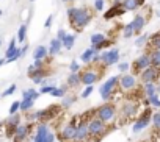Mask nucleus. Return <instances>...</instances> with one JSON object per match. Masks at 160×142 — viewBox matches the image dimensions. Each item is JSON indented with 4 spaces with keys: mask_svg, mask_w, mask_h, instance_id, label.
I'll return each mask as SVG.
<instances>
[{
    "mask_svg": "<svg viewBox=\"0 0 160 142\" xmlns=\"http://www.w3.org/2000/svg\"><path fill=\"white\" fill-rule=\"evenodd\" d=\"M96 116H98L102 122L108 123V122L115 120V117H116V106H115L113 103H104V105H101V106L96 109Z\"/></svg>",
    "mask_w": 160,
    "mask_h": 142,
    "instance_id": "39448f33",
    "label": "nucleus"
},
{
    "mask_svg": "<svg viewBox=\"0 0 160 142\" xmlns=\"http://www.w3.org/2000/svg\"><path fill=\"white\" fill-rule=\"evenodd\" d=\"M88 131H90V139H99L107 133V123L102 122L98 116L91 117L88 120Z\"/></svg>",
    "mask_w": 160,
    "mask_h": 142,
    "instance_id": "f03ea898",
    "label": "nucleus"
},
{
    "mask_svg": "<svg viewBox=\"0 0 160 142\" xmlns=\"http://www.w3.org/2000/svg\"><path fill=\"white\" fill-rule=\"evenodd\" d=\"M152 123H154V126L157 128V130H160V111L158 112H154L152 114Z\"/></svg>",
    "mask_w": 160,
    "mask_h": 142,
    "instance_id": "e433bc0d",
    "label": "nucleus"
},
{
    "mask_svg": "<svg viewBox=\"0 0 160 142\" xmlns=\"http://www.w3.org/2000/svg\"><path fill=\"white\" fill-rule=\"evenodd\" d=\"M25 38H27V24L21 25V27H19V31H18V41H19V42H24Z\"/></svg>",
    "mask_w": 160,
    "mask_h": 142,
    "instance_id": "7c9ffc66",
    "label": "nucleus"
},
{
    "mask_svg": "<svg viewBox=\"0 0 160 142\" xmlns=\"http://www.w3.org/2000/svg\"><path fill=\"white\" fill-rule=\"evenodd\" d=\"M30 130H32V125H18L14 134H13V142H25L28 134H30Z\"/></svg>",
    "mask_w": 160,
    "mask_h": 142,
    "instance_id": "ddd939ff",
    "label": "nucleus"
},
{
    "mask_svg": "<svg viewBox=\"0 0 160 142\" xmlns=\"http://www.w3.org/2000/svg\"><path fill=\"white\" fill-rule=\"evenodd\" d=\"M46 75H47L46 67H42V69H36L33 64L28 67V77H30V78H32V81H33V83H36V85H41Z\"/></svg>",
    "mask_w": 160,
    "mask_h": 142,
    "instance_id": "f8f14e48",
    "label": "nucleus"
},
{
    "mask_svg": "<svg viewBox=\"0 0 160 142\" xmlns=\"http://www.w3.org/2000/svg\"><path fill=\"white\" fill-rule=\"evenodd\" d=\"M118 85L121 86V89H122L124 92H127V91L135 89V86H137V78H135V75L124 74V75L119 77V83H118Z\"/></svg>",
    "mask_w": 160,
    "mask_h": 142,
    "instance_id": "1a4fd4ad",
    "label": "nucleus"
},
{
    "mask_svg": "<svg viewBox=\"0 0 160 142\" xmlns=\"http://www.w3.org/2000/svg\"><path fill=\"white\" fill-rule=\"evenodd\" d=\"M21 109V102H13V105L10 106V114H16Z\"/></svg>",
    "mask_w": 160,
    "mask_h": 142,
    "instance_id": "79ce46f5",
    "label": "nucleus"
},
{
    "mask_svg": "<svg viewBox=\"0 0 160 142\" xmlns=\"http://www.w3.org/2000/svg\"><path fill=\"white\" fill-rule=\"evenodd\" d=\"M30 2H35V0H30Z\"/></svg>",
    "mask_w": 160,
    "mask_h": 142,
    "instance_id": "bf43d9fd",
    "label": "nucleus"
},
{
    "mask_svg": "<svg viewBox=\"0 0 160 142\" xmlns=\"http://www.w3.org/2000/svg\"><path fill=\"white\" fill-rule=\"evenodd\" d=\"M118 83H119V77H110L107 81H104V83L101 85V88H99V94H101L102 100L108 102V100L113 97Z\"/></svg>",
    "mask_w": 160,
    "mask_h": 142,
    "instance_id": "20e7f679",
    "label": "nucleus"
},
{
    "mask_svg": "<svg viewBox=\"0 0 160 142\" xmlns=\"http://www.w3.org/2000/svg\"><path fill=\"white\" fill-rule=\"evenodd\" d=\"M152 48H160V31L149 36V41L146 44V52H149Z\"/></svg>",
    "mask_w": 160,
    "mask_h": 142,
    "instance_id": "6ab92c4d",
    "label": "nucleus"
},
{
    "mask_svg": "<svg viewBox=\"0 0 160 142\" xmlns=\"http://www.w3.org/2000/svg\"><path fill=\"white\" fill-rule=\"evenodd\" d=\"M66 34H68V33H66V30H63V28H60V30L57 31V38H58L60 41H63V39L66 38Z\"/></svg>",
    "mask_w": 160,
    "mask_h": 142,
    "instance_id": "a18cd8bd",
    "label": "nucleus"
},
{
    "mask_svg": "<svg viewBox=\"0 0 160 142\" xmlns=\"http://www.w3.org/2000/svg\"><path fill=\"white\" fill-rule=\"evenodd\" d=\"M28 50V44H25L24 47H21V52H22V55H25V52Z\"/></svg>",
    "mask_w": 160,
    "mask_h": 142,
    "instance_id": "09e8293b",
    "label": "nucleus"
},
{
    "mask_svg": "<svg viewBox=\"0 0 160 142\" xmlns=\"http://www.w3.org/2000/svg\"><path fill=\"white\" fill-rule=\"evenodd\" d=\"M148 41H149V34H140L138 39H135V45L137 47H143V45L148 44Z\"/></svg>",
    "mask_w": 160,
    "mask_h": 142,
    "instance_id": "473e14b6",
    "label": "nucleus"
},
{
    "mask_svg": "<svg viewBox=\"0 0 160 142\" xmlns=\"http://www.w3.org/2000/svg\"><path fill=\"white\" fill-rule=\"evenodd\" d=\"M157 94H160V86H157Z\"/></svg>",
    "mask_w": 160,
    "mask_h": 142,
    "instance_id": "5fc2aeb1",
    "label": "nucleus"
},
{
    "mask_svg": "<svg viewBox=\"0 0 160 142\" xmlns=\"http://www.w3.org/2000/svg\"><path fill=\"white\" fill-rule=\"evenodd\" d=\"M158 78H160V69H157L154 66H149L140 74V80L143 83H155Z\"/></svg>",
    "mask_w": 160,
    "mask_h": 142,
    "instance_id": "0eeeda50",
    "label": "nucleus"
},
{
    "mask_svg": "<svg viewBox=\"0 0 160 142\" xmlns=\"http://www.w3.org/2000/svg\"><path fill=\"white\" fill-rule=\"evenodd\" d=\"M50 95H52V97H57V98L64 97V95H66V88H63V86H61V88H55Z\"/></svg>",
    "mask_w": 160,
    "mask_h": 142,
    "instance_id": "72a5a7b5",
    "label": "nucleus"
},
{
    "mask_svg": "<svg viewBox=\"0 0 160 142\" xmlns=\"http://www.w3.org/2000/svg\"><path fill=\"white\" fill-rule=\"evenodd\" d=\"M148 102H149L152 106H155V108H160V98H158V95H157V94H154L152 97H149V98H148Z\"/></svg>",
    "mask_w": 160,
    "mask_h": 142,
    "instance_id": "c9c22d12",
    "label": "nucleus"
},
{
    "mask_svg": "<svg viewBox=\"0 0 160 142\" xmlns=\"http://www.w3.org/2000/svg\"><path fill=\"white\" fill-rule=\"evenodd\" d=\"M104 39H105V34H104V33H94V34H91V38H90L91 45H96V44H99V42L104 41Z\"/></svg>",
    "mask_w": 160,
    "mask_h": 142,
    "instance_id": "2f4dec72",
    "label": "nucleus"
},
{
    "mask_svg": "<svg viewBox=\"0 0 160 142\" xmlns=\"http://www.w3.org/2000/svg\"><path fill=\"white\" fill-rule=\"evenodd\" d=\"M52 22H53V16L50 14L47 19H46V22H44V28H50V25H52Z\"/></svg>",
    "mask_w": 160,
    "mask_h": 142,
    "instance_id": "49530a36",
    "label": "nucleus"
},
{
    "mask_svg": "<svg viewBox=\"0 0 160 142\" xmlns=\"http://www.w3.org/2000/svg\"><path fill=\"white\" fill-rule=\"evenodd\" d=\"M102 75V70L99 69V64H91L88 69L80 72V78H82V85H94Z\"/></svg>",
    "mask_w": 160,
    "mask_h": 142,
    "instance_id": "7ed1b4c3",
    "label": "nucleus"
},
{
    "mask_svg": "<svg viewBox=\"0 0 160 142\" xmlns=\"http://www.w3.org/2000/svg\"><path fill=\"white\" fill-rule=\"evenodd\" d=\"M5 64V59H2V58H0V66H3Z\"/></svg>",
    "mask_w": 160,
    "mask_h": 142,
    "instance_id": "3c124183",
    "label": "nucleus"
},
{
    "mask_svg": "<svg viewBox=\"0 0 160 142\" xmlns=\"http://www.w3.org/2000/svg\"><path fill=\"white\" fill-rule=\"evenodd\" d=\"M137 112H138V105L133 103V102H126L122 105V108H121V116H122V119L126 122L130 120L132 117H135Z\"/></svg>",
    "mask_w": 160,
    "mask_h": 142,
    "instance_id": "9d476101",
    "label": "nucleus"
},
{
    "mask_svg": "<svg viewBox=\"0 0 160 142\" xmlns=\"http://www.w3.org/2000/svg\"><path fill=\"white\" fill-rule=\"evenodd\" d=\"M143 91H144L146 97L149 98V97H152L154 94H157V86H155V83H144Z\"/></svg>",
    "mask_w": 160,
    "mask_h": 142,
    "instance_id": "bb28decb",
    "label": "nucleus"
},
{
    "mask_svg": "<svg viewBox=\"0 0 160 142\" xmlns=\"http://www.w3.org/2000/svg\"><path fill=\"white\" fill-rule=\"evenodd\" d=\"M93 91H94V86H93V85H88V86L83 89V92H82V95H80V97H82V98H88V97L93 94Z\"/></svg>",
    "mask_w": 160,
    "mask_h": 142,
    "instance_id": "f704fd0d",
    "label": "nucleus"
},
{
    "mask_svg": "<svg viewBox=\"0 0 160 142\" xmlns=\"http://www.w3.org/2000/svg\"><path fill=\"white\" fill-rule=\"evenodd\" d=\"M135 34V31H133V27H132V24L129 22V24H126L124 25V28H122V36L126 38V39H129V38H132Z\"/></svg>",
    "mask_w": 160,
    "mask_h": 142,
    "instance_id": "c756f323",
    "label": "nucleus"
},
{
    "mask_svg": "<svg viewBox=\"0 0 160 142\" xmlns=\"http://www.w3.org/2000/svg\"><path fill=\"white\" fill-rule=\"evenodd\" d=\"M124 0H112V5H121Z\"/></svg>",
    "mask_w": 160,
    "mask_h": 142,
    "instance_id": "8fccbe9b",
    "label": "nucleus"
},
{
    "mask_svg": "<svg viewBox=\"0 0 160 142\" xmlns=\"http://www.w3.org/2000/svg\"><path fill=\"white\" fill-rule=\"evenodd\" d=\"M0 16H2V10H0Z\"/></svg>",
    "mask_w": 160,
    "mask_h": 142,
    "instance_id": "4d7b16f0",
    "label": "nucleus"
},
{
    "mask_svg": "<svg viewBox=\"0 0 160 142\" xmlns=\"http://www.w3.org/2000/svg\"><path fill=\"white\" fill-rule=\"evenodd\" d=\"M129 69H130V64H129V62H126V61H122V62H119V64H118V70H119V72H122V74H124V72H127Z\"/></svg>",
    "mask_w": 160,
    "mask_h": 142,
    "instance_id": "ea45409f",
    "label": "nucleus"
},
{
    "mask_svg": "<svg viewBox=\"0 0 160 142\" xmlns=\"http://www.w3.org/2000/svg\"><path fill=\"white\" fill-rule=\"evenodd\" d=\"M151 66V56H149V52H144V53H141L135 61H133V72H137V74H141L144 69H148Z\"/></svg>",
    "mask_w": 160,
    "mask_h": 142,
    "instance_id": "6e6552de",
    "label": "nucleus"
},
{
    "mask_svg": "<svg viewBox=\"0 0 160 142\" xmlns=\"http://www.w3.org/2000/svg\"><path fill=\"white\" fill-rule=\"evenodd\" d=\"M124 13H126V11H124V8H122L121 5H112V8L105 11L104 19H105V21H112V19H115V17L122 16Z\"/></svg>",
    "mask_w": 160,
    "mask_h": 142,
    "instance_id": "f3484780",
    "label": "nucleus"
},
{
    "mask_svg": "<svg viewBox=\"0 0 160 142\" xmlns=\"http://www.w3.org/2000/svg\"><path fill=\"white\" fill-rule=\"evenodd\" d=\"M105 7V0H94V11H102Z\"/></svg>",
    "mask_w": 160,
    "mask_h": 142,
    "instance_id": "4c0bfd02",
    "label": "nucleus"
},
{
    "mask_svg": "<svg viewBox=\"0 0 160 142\" xmlns=\"http://www.w3.org/2000/svg\"><path fill=\"white\" fill-rule=\"evenodd\" d=\"M115 42V39H112V38H105L104 41H101L99 44H96V45H91V48L94 50V52H102V50H105V48H108L112 44Z\"/></svg>",
    "mask_w": 160,
    "mask_h": 142,
    "instance_id": "412c9836",
    "label": "nucleus"
},
{
    "mask_svg": "<svg viewBox=\"0 0 160 142\" xmlns=\"http://www.w3.org/2000/svg\"><path fill=\"white\" fill-rule=\"evenodd\" d=\"M55 89V86L53 85H46V86H42L41 88V91H39V94H52V91Z\"/></svg>",
    "mask_w": 160,
    "mask_h": 142,
    "instance_id": "a19ab883",
    "label": "nucleus"
},
{
    "mask_svg": "<svg viewBox=\"0 0 160 142\" xmlns=\"http://www.w3.org/2000/svg\"><path fill=\"white\" fill-rule=\"evenodd\" d=\"M69 70H71V72H78V70H80V64L77 61H72L69 64Z\"/></svg>",
    "mask_w": 160,
    "mask_h": 142,
    "instance_id": "c03bdc74",
    "label": "nucleus"
},
{
    "mask_svg": "<svg viewBox=\"0 0 160 142\" xmlns=\"http://www.w3.org/2000/svg\"><path fill=\"white\" fill-rule=\"evenodd\" d=\"M0 45H2V38H0Z\"/></svg>",
    "mask_w": 160,
    "mask_h": 142,
    "instance_id": "6e6d98bb",
    "label": "nucleus"
},
{
    "mask_svg": "<svg viewBox=\"0 0 160 142\" xmlns=\"http://www.w3.org/2000/svg\"><path fill=\"white\" fill-rule=\"evenodd\" d=\"M119 61V50L118 48H108L104 53H101V62L104 67H110L113 64H118Z\"/></svg>",
    "mask_w": 160,
    "mask_h": 142,
    "instance_id": "423d86ee",
    "label": "nucleus"
},
{
    "mask_svg": "<svg viewBox=\"0 0 160 142\" xmlns=\"http://www.w3.org/2000/svg\"><path fill=\"white\" fill-rule=\"evenodd\" d=\"M39 97V92H36L35 89H25L22 92V98H30V100H36Z\"/></svg>",
    "mask_w": 160,
    "mask_h": 142,
    "instance_id": "c85d7f7f",
    "label": "nucleus"
},
{
    "mask_svg": "<svg viewBox=\"0 0 160 142\" xmlns=\"http://www.w3.org/2000/svg\"><path fill=\"white\" fill-rule=\"evenodd\" d=\"M61 48H63V44H61V41H60L58 38L50 39V44H49V47H47V50H49V55H50V56L58 55V53L61 52Z\"/></svg>",
    "mask_w": 160,
    "mask_h": 142,
    "instance_id": "a211bd4d",
    "label": "nucleus"
},
{
    "mask_svg": "<svg viewBox=\"0 0 160 142\" xmlns=\"http://www.w3.org/2000/svg\"><path fill=\"white\" fill-rule=\"evenodd\" d=\"M75 128H77V126L68 123V125L60 131V134H58L60 140H61V142H71V140H74V139H75Z\"/></svg>",
    "mask_w": 160,
    "mask_h": 142,
    "instance_id": "2eb2a0df",
    "label": "nucleus"
},
{
    "mask_svg": "<svg viewBox=\"0 0 160 142\" xmlns=\"http://www.w3.org/2000/svg\"><path fill=\"white\" fill-rule=\"evenodd\" d=\"M16 89H18V86H16V85H11V86H8V89H7L2 95H3V97H8V95L14 94V92H16Z\"/></svg>",
    "mask_w": 160,
    "mask_h": 142,
    "instance_id": "37998d69",
    "label": "nucleus"
},
{
    "mask_svg": "<svg viewBox=\"0 0 160 142\" xmlns=\"http://www.w3.org/2000/svg\"><path fill=\"white\" fill-rule=\"evenodd\" d=\"M93 56H94V50L90 47V48H87V50L82 53L80 59H82V62H85V64H91V59H93Z\"/></svg>",
    "mask_w": 160,
    "mask_h": 142,
    "instance_id": "a878e982",
    "label": "nucleus"
},
{
    "mask_svg": "<svg viewBox=\"0 0 160 142\" xmlns=\"http://www.w3.org/2000/svg\"><path fill=\"white\" fill-rule=\"evenodd\" d=\"M93 11L87 7H71L68 8V21H69V25L74 31L80 33L83 31L85 27L91 22L93 19Z\"/></svg>",
    "mask_w": 160,
    "mask_h": 142,
    "instance_id": "f257e3e1",
    "label": "nucleus"
},
{
    "mask_svg": "<svg viewBox=\"0 0 160 142\" xmlns=\"http://www.w3.org/2000/svg\"><path fill=\"white\" fill-rule=\"evenodd\" d=\"M55 140V134L52 133V131H49V134H47V139H46V142H53Z\"/></svg>",
    "mask_w": 160,
    "mask_h": 142,
    "instance_id": "de8ad7c7",
    "label": "nucleus"
},
{
    "mask_svg": "<svg viewBox=\"0 0 160 142\" xmlns=\"http://www.w3.org/2000/svg\"><path fill=\"white\" fill-rule=\"evenodd\" d=\"M146 22H148V17L144 16V11H141V13H138V14H135V17L132 19V27H133V31H135V34H140L141 33V30L144 28V25H146Z\"/></svg>",
    "mask_w": 160,
    "mask_h": 142,
    "instance_id": "4468645a",
    "label": "nucleus"
},
{
    "mask_svg": "<svg viewBox=\"0 0 160 142\" xmlns=\"http://www.w3.org/2000/svg\"><path fill=\"white\" fill-rule=\"evenodd\" d=\"M49 126L46 123H39L36 126V133H35V137H33V142H46L47 139V134H49Z\"/></svg>",
    "mask_w": 160,
    "mask_h": 142,
    "instance_id": "dca6fc26",
    "label": "nucleus"
},
{
    "mask_svg": "<svg viewBox=\"0 0 160 142\" xmlns=\"http://www.w3.org/2000/svg\"><path fill=\"white\" fill-rule=\"evenodd\" d=\"M47 55H49V50H47V47H44V45H38L36 50L33 52V58H35V59H46Z\"/></svg>",
    "mask_w": 160,
    "mask_h": 142,
    "instance_id": "b1692460",
    "label": "nucleus"
},
{
    "mask_svg": "<svg viewBox=\"0 0 160 142\" xmlns=\"http://www.w3.org/2000/svg\"><path fill=\"white\" fill-rule=\"evenodd\" d=\"M78 85H82V78H80L78 72H71V75L66 80V86L68 88H77Z\"/></svg>",
    "mask_w": 160,
    "mask_h": 142,
    "instance_id": "aec40b11",
    "label": "nucleus"
},
{
    "mask_svg": "<svg viewBox=\"0 0 160 142\" xmlns=\"http://www.w3.org/2000/svg\"><path fill=\"white\" fill-rule=\"evenodd\" d=\"M152 112H151V109H146L140 117H138V120L133 123V133H138V131H141V130H144L148 125H149V122H151V119H152V116H151Z\"/></svg>",
    "mask_w": 160,
    "mask_h": 142,
    "instance_id": "9b49d317",
    "label": "nucleus"
},
{
    "mask_svg": "<svg viewBox=\"0 0 160 142\" xmlns=\"http://www.w3.org/2000/svg\"><path fill=\"white\" fill-rule=\"evenodd\" d=\"M63 2H66V3H69V2H74V0H63Z\"/></svg>",
    "mask_w": 160,
    "mask_h": 142,
    "instance_id": "864d4df0",
    "label": "nucleus"
},
{
    "mask_svg": "<svg viewBox=\"0 0 160 142\" xmlns=\"http://www.w3.org/2000/svg\"><path fill=\"white\" fill-rule=\"evenodd\" d=\"M61 44H63V48H66V50H71V48L74 47V44H75V34H72V33H68V34H66V38L61 41Z\"/></svg>",
    "mask_w": 160,
    "mask_h": 142,
    "instance_id": "393cba45",
    "label": "nucleus"
},
{
    "mask_svg": "<svg viewBox=\"0 0 160 142\" xmlns=\"http://www.w3.org/2000/svg\"><path fill=\"white\" fill-rule=\"evenodd\" d=\"M74 102H75V97H74V95H71V97H66V98L63 97V108H69V106H71Z\"/></svg>",
    "mask_w": 160,
    "mask_h": 142,
    "instance_id": "58836bf2",
    "label": "nucleus"
},
{
    "mask_svg": "<svg viewBox=\"0 0 160 142\" xmlns=\"http://www.w3.org/2000/svg\"><path fill=\"white\" fill-rule=\"evenodd\" d=\"M33 105H35V100L24 98V100H21V109H19V111H24V112H27V111H30V109L33 108Z\"/></svg>",
    "mask_w": 160,
    "mask_h": 142,
    "instance_id": "cd10ccee",
    "label": "nucleus"
},
{
    "mask_svg": "<svg viewBox=\"0 0 160 142\" xmlns=\"http://www.w3.org/2000/svg\"><path fill=\"white\" fill-rule=\"evenodd\" d=\"M155 16H157V17H160V10H158V11L155 13Z\"/></svg>",
    "mask_w": 160,
    "mask_h": 142,
    "instance_id": "603ef678",
    "label": "nucleus"
},
{
    "mask_svg": "<svg viewBox=\"0 0 160 142\" xmlns=\"http://www.w3.org/2000/svg\"><path fill=\"white\" fill-rule=\"evenodd\" d=\"M121 7L124 8V11H135V10L141 8L138 0H124V2L121 3Z\"/></svg>",
    "mask_w": 160,
    "mask_h": 142,
    "instance_id": "5701e85b",
    "label": "nucleus"
},
{
    "mask_svg": "<svg viewBox=\"0 0 160 142\" xmlns=\"http://www.w3.org/2000/svg\"><path fill=\"white\" fill-rule=\"evenodd\" d=\"M149 56H151V66L160 69V48L149 50Z\"/></svg>",
    "mask_w": 160,
    "mask_h": 142,
    "instance_id": "4be33fe9",
    "label": "nucleus"
},
{
    "mask_svg": "<svg viewBox=\"0 0 160 142\" xmlns=\"http://www.w3.org/2000/svg\"><path fill=\"white\" fill-rule=\"evenodd\" d=\"M71 142H77V140H71Z\"/></svg>",
    "mask_w": 160,
    "mask_h": 142,
    "instance_id": "13d9d810",
    "label": "nucleus"
}]
</instances>
